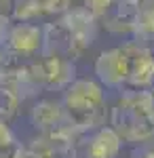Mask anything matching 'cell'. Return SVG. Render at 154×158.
Returning <instances> with one entry per match:
<instances>
[{
	"label": "cell",
	"instance_id": "cell-1",
	"mask_svg": "<svg viewBox=\"0 0 154 158\" xmlns=\"http://www.w3.org/2000/svg\"><path fill=\"white\" fill-rule=\"evenodd\" d=\"M110 127L122 143L139 146L154 137V93L150 89L127 91L110 110Z\"/></svg>",
	"mask_w": 154,
	"mask_h": 158
},
{
	"label": "cell",
	"instance_id": "cell-2",
	"mask_svg": "<svg viewBox=\"0 0 154 158\" xmlns=\"http://www.w3.org/2000/svg\"><path fill=\"white\" fill-rule=\"evenodd\" d=\"M61 106L66 120L74 131L89 133L99 129L106 118V95L104 86L91 78H76L66 91Z\"/></svg>",
	"mask_w": 154,
	"mask_h": 158
},
{
	"label": "cell",
	"instance_id": "cell-3",
	"mask_svg": "<svg viewBox=\"0 0 154 158\" xmlns=\"http://www.w3.org/2000/svg\"><path fill=\"white\" fill-rule=\"evenodd\" d=\"M87 49L89 47L61 19L42 27V51H40L42 57H59V59L74 61Z\"/></svg>",
	"mask_w": 154,
	"mask_h": 158
},
{
	"label": "cell",
	"instance_id": "cell-4",
	"mask_svg": "<svg viewBox=\"0 0 154 158\" xmlns=\"http://www.w3.org/2000/svg\"><path fill=\"white\" fill-rule=\"evenodd\" d=\"M125 55H127V86L133 91L142 89H152L154 85V53L152 49L143 47L139 40H129L120 44Z\"/></svg>",
	"mask_w": 154,
	"mask_h": 158
},
{
	"label": "cell",
	"instance_id": "cell-5",
	"mask_svg": "<svg viewBox=\"0 0 154 158\" xmlns=\"http://www.w3.org/2000/svg\"><path fill=\"white\" fill-rule=\"evenodd\" d=\"M78 131H74L70 124H63L59 129H53L47 133H40L32 141L30 150L36 152L40 158H76L78 156Z\"/></svg>",
	"mask_w": 154,
	"mask_h": 158
},
{
	"label": "cell",
	"instance_id": "cell-6",
	"mask_svg": "<svg viewBox=\"0 0 154 158\" xmlns=\"http://www.w3.org/2000/svg\"><path fill=\"white\" fill-rule=\"evenodd\" d=\"M2 49L19 59H34L42 51V27L36 23H15Z\"/></svg>",
	"mask_w": 154,
	"mask_h": 158
},
{
	"label": "cell",
	"instance_id": "cell-7",
	"mask_svg": "<svg viewBox=\"0 0 154 158\" xmlns=\"http://www.w3.org/2000/svg\"><path fill=\"white\" fill-rule=\"evenodd\" d=\"M95 74H97L99 85L108 86V89L127 86L129 68H127V55H125L122 47H114V49L104 51L95 59Z\"/></svg>",
	"mask_w": 154,
	"mask_h": 158
},
{
	"label": "cell",
	"instance_id": "cell-8",
	"mask_svg": "<svg viewBox=\"0 0 154 158\" xmlns=\"http://www.w3.org/2000/svg\"><path fill=\"white\" fill-rule=\"evenodd\" d=\"M122 141L112 127H99L84 148V158H116Z\"/></svg>",
	"mask_w": 154,
	"mask_h": 158
},
{
	"label": "cell",
	"instance_id": "cell-9",
	"mask_svg": "<svg viewBox=\"0 0 154 158\" xmlns=\"http://www.w3.org/2000/svg\"><path fill=\"white\" fill-rule=\"evenodd\" d=\"M32 124L40 133H47V131H53V129H59L63 124H68L61 101H53V99L38 101L32 108Z\"/></svg>",
	"mask_w": 154,
	"mask_h": 158
},
{
	"label": "cell",
	"instance_id": "cell-10",
	"mask_svg": "<svg viewBox=\"0 0 154 158\" xmlns=\"http://www.w3.org/2000/svg\"><path fill=\"white\" fill-rule=\"evenodd\" d=\"M19 103H21V99H19V95L15 91H11L4 85H0V120L9 124L17 116Z\"/></svg>",
	"mask_w": 154,
	"mask_h": 158
},
{
	"label": "cell",
	"instance_id": "cell-11",
	"mask_svg": "<svg viewBox=\"0 0 154 158\" xmlns=\"http://www.w3.org/2000/svg\"><path fill=\"white\" fill-rule=\"evenodd\" d=\"M114 4H116V0H72L70 9L84 11L87 15H91L95 19H104L114 9Z\"/></svg>",
	"mask_w": 154,
	"mask_h": 158
},
{
	"label": "cell",
	"instance_id": "cell-12",
	"mask_svg": "<svg viewBox=\"0 0 154 158\" xmlns=\"http://www.w3.org/2000/svg\"><path fill=\"white\" fill-rule=\"evenodd\" d=\"M42 13L36 9L30 0H15V9H13V19H17L19 23H30L32 19L40 17Z\"/></svg>",
	"mask_w": 154,
	"mask_h": 158
},
{
	"label": "cell",
	"instance_id": "cell-13",
	"mask_svg": "<svg viewBox=\"0 0 154 158\" xmlns=\"http://www.w3.org/2000/svg\"><path fill=\"white\" fill-rule=\"evenodd\" d=\"M42 15H63L70 11L72 0H30Z\"/></svg>",
	"mask_w": 154,
	"mask_h": 158
},
{
	"label": "cell",
	"instance_id": "cell-14",
	"mask_svg": "<svg viewBox=\"0 0 154 158\" xmlns=\"http://www.w3.org/2000/svg\"><path fill=\"white\" fill-rule=\"evenodd\" d=\"M15 0H0V19H13Z\"/></svg>",
	"mask_w": 154,
	"mask_h": 158
},
{
	"label": "cell",
	"instance_id": "cell-15",
	"mask_svg": "<svg viewBox=\"0 0 154 158\" xmlns=\"http://www.w3.org/2000/svg\"><path fill=\"white\" fill-rule=\"evenodd\" d=\"M9 32H11V19H0V47H4Z\"/></svg>",
	"mask_w": 154,
	"mask_h": 158
},
{
	"label": "cell",
	"instance_id": "cell-16",
	"mask_svg": "<svg viewBox=\"0 0 154 158\" xmlns=\"http://www.w3.org/2000/svg\"><path fill=\"white\" fill-rule=\"evenodd\" d=\"M13 158H40L36 152H32L30 148H19L15 154H13Z\"/></svg>",
	"mask_w": 154,
	"mask_h": 158
},
{
	"label": "cell",
	"instance_id": "cell-17",
	"mask_svg": "<svg viewBox=\"0 0 154 158\" xmlns=\"http://www.w3.org/2000/svg\"><path fill=\"white\" fill-rule=\"evenodd\" d=\"M125 2H129L131 6H137V9H139V4H142L143 0H125Z\"/></svg>",
	"mask_w": 154,
	"mask_h": 158
},
{
	"label": "cell",
	"instance_id": "cell-18",
	"mask_svg": "<svg viewBox=\"0 0 154 158\" xmlns=\"http://www.w3.org/2000/svg\"><path fill=\"white\" fill-rule=\"evenodd\" d=\"M150 91H152V93H154V85H152V89H150Z\"/></svg>",
	"mask_w": 154,
	"mask_h": 158
},
{
	"label": "cell",
	"instance_id": "cell-19",
	"mask_svg": "<svg viewBox=\"0 0 154 158\" xmlns=\"http://www.w3.org/2000/svg\"><path fill=\"white\" fill-rule=\"evenodd\" d=\"M152 40H154V38H152ZM152 53H154V51H152Z\"/></svg>",
	"mask_w": 154,
	"mask_h": 158
}]
</instances>
